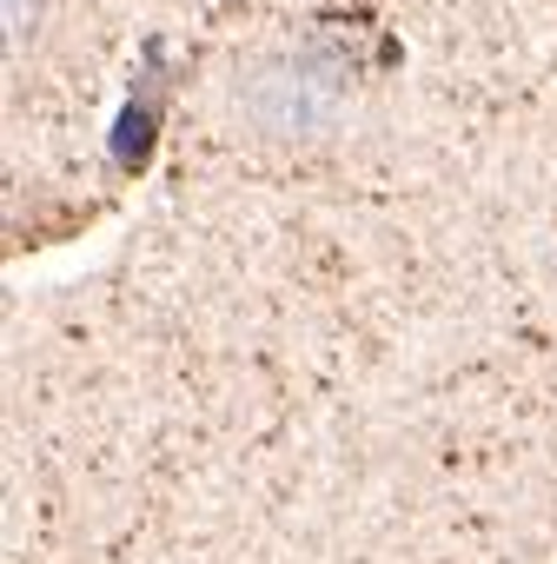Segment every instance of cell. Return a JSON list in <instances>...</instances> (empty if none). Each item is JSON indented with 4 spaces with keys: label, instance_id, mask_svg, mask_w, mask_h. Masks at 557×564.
I'll list each match as a JSON object with an SVG mask.
<instances>
[{
    "label": "cell",
    "instance_id": "cell-1",
    "mask_svg": "<svg viewBox=\"0 0 557 564\" xmlns=\"http://www.w3.org/2000/svg\"><path fill=\"white\" fill-rule=\"evenodd\" d=\"M346 113V74L326 61H259L239 74V120L259 140L306 147L326 140Z\"/></svg>",
    "mask_w": 557,
    "mask_h": 564
},
{
    "label": "cell",
    "instance_id": "cell-2",
    "mask_svg": "<svg viewBox=\"0 0 557 564\" xmlns=\"http://www.w3.org/2000/svg\"><path fill=\"white\" fill-rule=\"evenodd\" d=\"M34 28H41V0H8V47L14 54L34 41Z\"/></svg>",
    "mask_w": 557,
    "mask_h": 564
}]
</instances>
